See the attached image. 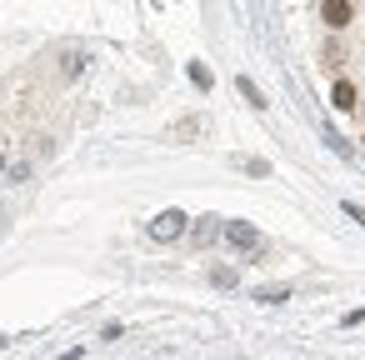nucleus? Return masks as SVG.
<instances>
[{"label": "nucleus", "instance_id": "1", "mask_svg": "<svg viewBox=\"0 0 365 360\" xmlns=\"http://www.w3.org/2000/svg\"><path fill=\"white\" fill-rule=\"evenodd\" d=\"M185 235H190V215L175 210V205L150 220V240H155V245H175V240H185Z\"/></svg>", "mask_w": 365, "mask_h": 360}, {"label": "nucleus", "instance_id": "2", "mask_svg": "<svg viewBox=\"0 0 365 360\" xmlns=\"http://www.w3.org/2000/svg\"><path fill=\"white\" fill-rule=\"evenodd\" d=\"M225 240H230V245H235V250H245V255H250V250H260V245H265V240H260V230H255V225H250V220H225Z\"/></svg>", "mask_w": 365, "mask_h": 360}, {"label": "nucleus", "instance_id": "3", "mask_svg": "<svg viewBox=\"0 0 365 360\" xmlns=\"http://www.w3.org/2000/svg\"><path fill=\"white\" fill-rule=\"evenodd\" d=\"M350 16H355L350 0H325V6H320V21H325L330 31H345V26H350Z\"/></svg>", "mask_w": 365, "mask_h": 360}, {"label": "nucleus", "instance_id": "4", "mask_svg": "<svg viewBox=\"0 0 365 360\" xmlns=\"http://www.w3.org/2000/svg\"><path fill=\"white\" fill-rule=\"evenodd\" d=\"M330 106H335V110H355V106H360V101H355V86H350V81H335V86H330Z\"/></svg>", "mask_w": 365, "mask_h": 360}, {"label": "nucleus", "instance_id": "5", "mask_svg": "<svg viewBox=\"0 0 365 360\" xmlns=\"http://www.w3.org/2000/svg\"><path fill=\"white\" fill-rule=\"evenodd\" d=\"M190 235H195V245H215L225 235V225H215V215H205L200 225H190Z\"/></svg>", "mask_w": 365, "mask_h": 360}, {"label": "nucleus", "instance_id": "6", "mask_svg": "<svg viewBox=\"0 0 365 360\" xmlns=\"http://www.w3.org/2000/svg\"><path fill=\"white\" fill-rule=\"evenodd\" d=\"M86 61H91L86 51H66V56H61V76H66V81H76V76L86 71Z\"/></svg>", "mask_w": 365, "mask_h": 360}, {"label": "nucleus", "instance_id": "7", "mask_svg": "<svg viewBox=\"0 0 365 360\" xmlns=\"http://www.w3.org/2000/svg\"><path fill=\"white\" fill-rule=\"evenodd\" d=\"M235 91H240V96H245V101H250V110H265V106H270V101H265V96H260V86H255V81H250V76H240V81H235Z\"/></svg>", "mask_w": 365, "mask_h": 360}, {"label": "nucleus", "instance_id": "8", "mask_svg": "<svg viewBox=\"0 0 365 360\" xmlns=\"http://www.w3.org/2000/svg\"><path fill=\"white\" fill-rule=\"evenodd\" d=\"M210 285H220V290H235V285H240V275H235L230 265H215V270H210Z\"/></svg>", "mask_w": 365, "mask_h": 360}, {"label": "nucleus", "instance_id": "9", "mask_svg": "<svg viewBox=\"0 0 365 360\" xmlns=\"http://www.w3.org/2000/svg\"><path fill=\"white\" fill-rule=\"evenodd\" d=\"M250 300H260V305H280V300H290V290H285V285H265V290H255Z\"/></svg>", "mask_w": 365, "mask_h": 360}, {"label": "nucleus", "instance_id": "10", "mask_svg": "<svg viewBox=\"0 0 365 360\" xmlns=\"http://www.w3.org/2000/svg\"><path fill=\"white\" fill-rule=\"evenodd\" d=\"M325 145H330V150H335L340 160H355V150H350V140H345V135H335V130H325Z\"/></svg>", "mask_w": 365, "mask_h": 360}, {"label": "nucleus", "instance_id": "11", "mask_svg": "<svg viewBox=\"0 0 365 360\" xmlns=\"http://www.w3.org/2000/svg\"><path fill=\"white\" fill-rule=\"evenodd\" d=\"M185 71H190V81H195V86H200V91H210V71H205V66H200V61H190V66H185Z\"/></svg>", "mask_w": 365, "mask_h": 360}, {"label": "nucleus", "instance_id": "12", "mask_svg": "<svg viewBox=\"0 0 365 360\" xmlns=\"http://www.w3.org/2000/svg\"><path fill=\"white\" fill-rule=\"evenodd\" d=\"M26 180H31V160H16L11 165V185H26Z\"/></svg>", "mask_w": 365, "mask_h": 360}, {"label": "nucleus", "instance_id": "13", "mask_svg": "<svg viewBox=\"0 0 365 360\" xmlns=\"http://www.w3.org/2000/svg\"><path fill=\"white\" fill-rule=\"evenodd\" d=\"M340 210H345L355 225H365V205H355V200H340Z\"/></svg>", "mask_w": 365, "mask_h": 360}, {"label": "nucleus", "instance_id": "14", "mask_svg": "<svg viewBox=\"0 0 365 360\" xmlns=\"http://www.w3.org/2000/svg\"><path fill=\"white\" fill-rule=\"evenodd\" d=\"M11 180V160H6V150H0V185Z\"/></svg>", "mask_w": 365, "mask_h": 360}, {"label": "nucleus", "instance_id": "15", "mask_svg": "<svg viewBox=\"0 0 365 360\" xmlns=\"http://www.w3.org/2000/svg\"><path fill=\"white\" fill-rule=\"evenodd\" d=\"M0 220H6V215H0Z\"/></svg>", "mask_w": 365, "mask_h": 360}]
</instances>
